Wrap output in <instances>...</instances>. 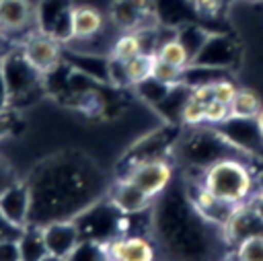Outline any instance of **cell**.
I'll list each match as a JSON object with an SVG mask.
<instances>
[{
  "label": "cell",
  "mask_w": 263,
  "mask_h": 261,
  "mask_svg": "<svg viewBox=\"0 0 263 261\" xmlns=\"http://www.w3.org/2000/svg\"><path fill=\"white\" fill-rule=\"evenodd\" d=\"M16 181H18V179H16L12 166L6 162L4 156H0V193H2L4 189H8L12 183H16Z\"/></svg>",
  "instance_id": "cell-32"
},
{
  "label": "cell",
  "mask_w": 263,
  "mask_h": 261,
  "mask_svg": "<svg viewBox=\"0 0 263 261\" xmlns=\"http://www.w3.org/2000/svg\"><path fill=\"white\" fill-rule=\"evenodd\" d=\"M255 121H257V127H259V132L263 134V109L257 113V117H255Z\"/></svg>",
  "instance_id": "cell-37"
},
{
  "label": "cell",
  "mask_w": 263,
  "mask_h": 261,
  "mask_svg": "<svg viewBox=\"0 0 263 261\" xmlns=\"http://www.w3.org/2000/svg\"><path fill=\"white\" fill-rule=\"evenodd\" d=\"M156 261H158V259H156ZM162 261H166V259H162Z\"/></svg>",
  "instance_id": "cell-42"
},
{
  "label": "cell",
  "mask_w": 263,
  "mask_h": 261,
  "mask_svg": "<svg viewBox=\"0 0 263 261\" xmlns=\"http://www.w3.org/2000/svg\"><path fill=\"white\" fill-rule=\"evenodd\" d=\"M201 183L228 203H245L255 193V179L247 162L240 158H222L205 169Z\"/></svg>",
  "instance_id": "cell-3"
},
{
  "label": "cell",
  "mask_w": 263,
  "mask_h": 261,
  "mask_svg": "<svg viewBox=\"0 0 263 261\" xmlns=\"http://www.w3.org/2000/svg\"><path fill=\"white\" fill-rule=\"evenodd\" d=\"M66 261H113V259H111V251H109L107 240L80 238V243L66 257Z\"/></svg>",
  "instance_id": "cell-19"
},
{
  "label": "cell",
  "mask_w": 263,
  "mask_h": 261,
  "mask_svg": "<svg viewBox=\"0 0 263 261\" xmlns=\"http://www.w3.org/2000/svg\"><path fill=\"white\" fill-rule=\"evenodd\" d=\"M10 105V95H8V86H6V78L2 72V62H0V115L8 109Z\"/></svg>",
  "instance_id": "cell-33"
},
{
  "label": "cell",
  "mask_w": 263,
  "mask_h": 261,
  "mask_svg": "<svg viewBox=\"0 0 263 261\" xmlns=\"http://www.w3.org/2000/svg\"><path fill=\"white\" fill-rule=\"evenodd\" d=\"M12 47H14V45H12V43H10V41H8V39H6V37L0 33V62L4 60V55H6V53L12 49Z\"/></svg>",
  "instance_id": "cell-36"
},
{
  "label": "cell",
  "mask_w": 263,
  "mask_h": 261,
  "mask_svg": "<svg viewBox=\"0 0 263 261\" xmlns=\"http://www.w3.org/2000/svg\"><path fill=\"white\" fill-rule=\"evenodd\" d=\"M245 2H261V0H245Z\"/></svg>",
  "instance_id": "cell-39"
},
{
  "label": "cell",
  "mask_w": 263,
  "mask_h": 261,
  "mask_svg": "<svg viewBox=\"0 0 263 261\" xmlns=\"http://www.w3.org/2000/svg\"><path fill=\"white\" fill-rule=\"evenodd\" d=\"M249 206L253 208V212L259 216V220L263 222V187H259L251 197H249Z\"/></svg>",
  "instance_id": "cell-34"
},
{
  "label": "cell",
  "mask_w": 263,
  "mask_h": 261,
  "mask_svg": "<svg viewBox=\"0 0 263 261\" xmlns=\"http://www.w3.org/2000/svg\"><path fill=\"white\" fill-rule=\"evenodd\" d=\"M181 121L189 127H199L205 123V103L195 99V97H187L183 109H181Z\"/></svg>",
  "instance_id": "cell-25"
},
{
  "label": "cell",
  "mask_w": 263,
  "mask_h": 261,
  "mask_svg": "<svg viewBox=\"0 0 263 261\" xmlns=\"http://www.w3.org/2000/svg\"><path fill=\"white\" fill-rule=\"evenodd\" d=\"M177 37H179L181 43L187 47V51H189V55H191V62H193V58L199 53V49H201L203 43L208 41L210 33L203 31V29H199V27H185L183 31L177 33Z\"/></svg>",
  "instance_id": "cell-26"
},
{
  "label": "cell",
  "mask_w": 263,
  "mask_h": 261,
  "mask_svg": "<svg viewBox=\"0 0 263 261\" xmlns=\"http://www.w3.org/2000/svg\"><path fill=\"white\" fill-rule=\"evenodd\" d=\"M236 152L242 154L236 146H232L218 127H201L193 134L185 136L177 148V154L185 160L189 169H197L201 175L208 166L222 158H236Z\"/></svg>",
  "instance_id": "cell-4"
},
{
  "label": "cell",
  "mask_w": 263,
  "mask_h": 261,
  "mask_svg": "<svg viewBox=\"0 0 263 261\" xmlns=\"http://www.w3.org/2000/svg\"><path fill=\"white\" fill-rule=\"evenodd\" d=\"M2 72L6 78L8 95H10V105L21 103L23 99H31L37 90H41L43 84V74L37 72L29 60L25 58L21 45H14L2 60Z\"/></svg>",
  "instance_id": "cell-5"
},
{
  "label": "cell",
  "mask_w": 263,
  "mask_h": 261,
  "mask_svg": "<svg viewBox=\"0 0 263 261\" xmlns=\"http://www.w3.org/2000/svg\"><path fill=\"white\" fill-rule=\"evenodd\" d=\"M238 58L236 45L226 37V35H212L208 37V41L203 43V47L199 49V53L193 58L191 64L197 66H208V68H216V70H226L232 68L234 62Z\"/></svg>",
  "instance_id": "cell-14"
},
{
  "label": "cell",
  "mask_w": 263,
  "mask_h": 261,
  "mask_svg": "<svg viewBox=\"0 0 263 261\" xmlns=\"http://www.w3.org/2000/svg\"><path fill=\"white\" fill-rule=\"evenodd\" d=\"M261 187H263V179H261Z\"/></svg>",
  "instance_id": "cell-41"
},
{
  "label": "cell",
  "mask_w": 263,
  "mask_h": 261,
  "mask_svg": "<svg viewBox=\"0 0 263 261\" xmlns=\"http://www.w3.org/2000/svg\"><path fill=\"white\" fill-rule=\"evenodd\" d=\"M0 214L14 228H23V226L29 224V218H31V189H29L27 181H16L0 193Z\"/></svg>",
  "instance_id": "cell-12"
},
{
  "label": "cell",
  "mask_w": 263,
  "mask_h": 261,
  "mask_svg": "<svg viewBox=\"0 0 263 261\" xmlns=\"http://www.w3.org/2000/svg\"><path fill=\"white\" fill-rule=\"evenodd\" d=\"M109 199L113 201V206L127 216H138L144 214L146 210L152 208L154 199L150 195H146L138 185H134L129 179H121L119 183H115L109 189Z\"/></svg>",
  "instance_id": "cell-16"
},
{
  "label": "cell",
  "mask_w": 263,
  "mask_h": 261,
  "mask_svg": "<svg viewBox=\"0 0 263 261\" xmlns=\"http://www.w3.org/2000/svg\"><path fill=\"white\" fill-rule=\"evenodd\" d=\"M216 127L242 154H263V134L259 132L255 119L230 117Z\"/></svg>",
  "instance_id": "cell-11"
},
{
  "label": "cell",
  "mask_w": 263,
  "mask_h": 261,
  "mask_svg": "<svg viewBox=\"0 0 263 261\" xmlns=\"http://www.w3.org/2000/svg\"><path fill=\"white\" fill-rule=\"evenodd\" d=\"M193 8L197 14L208 16V18H216L220 16L222 8H224V0H191Z\"/></svg>",
  "instance_id": "cell-31"
},
{
  "label": "cell",
  "mask_w": 263,
  "mask_h": 261,
  "mask_svg": "<svg viewBox=\"0 0 263 261\" xmlns=\"http://www.w3.org/2000/svg\"><path fill=\"white\" fill-rule=\"evenodd\" d=\"M33 31H37V8L29 0H0V33L12 45H21Z\"/></svg>",
  "instance_id": "cell-6"
},
{
  "label": "cell",
  "mask_w": 263,
  "mask_h": 261,
  "mask_svg": "<svg viewBox=\"0 0 263 261\" xmlns=\"http://www.w3.org/2000/svg\"><path fill=\"white\" fill-rule=\"evenodd\" d=\"M152 230L166 261H218V247L226 238L222 226L212 224L189 193L168 187L158 203H152ZM228 240V238H226Z\"/></svg>",
  "instance_id": "cell-2"
},
{
  "label": "cell",
  "mask_w": 263,
  "mask_h": 261,
  "mask_svg": "<svg viewBox=\"0 0 263 261\" xmlns=\"http://www.w3.org/2000/svg\"><path fill=\"white\" fill-rule=\"evenodd\" d=\"M72 8L74 4L70 0H41L37 8V29L55 37L60 43H68Z\"/></svg>",
  "instance_id": "cell-9"
},
{
  "label": "cell",
  "mask_w": 263,
  "mask_h": 261,
  "mask_svg": "<svg viewBox=\"0 0 263 261\" xmlns=\"http://www.w3.org/2000/svg\"><path fill=\"white\" fill-rule=\"evenodd\" d=\"M142 43H140V37L136 31H121L115 41L111 43V49H109V55L119 60V62H129L132 58H136L138 53H142Z\"/></svg>",
  "instance_id": "cell-21"
},
{
  "label": "cell",
  "mask_w": 263,
  "mask_h": 261,
  "mask_svg": "<svg viewBox=\"0 0 263 261\" xmlns=\"http://www.w3.org/2000/svg\"><path fill=\"white\" fill-rule=\"evenodd\" d=\"M109 251L113 261H156L158 251L144 234H121L109 240Z\"/></svg>",
  "instance_id": "cell-13"
},
{
  "label": "cell",
  "mask_w": 263,
  "mask_h": 261,
  "mask_svg": "<svg viewBox=\"0 0 263 261\" xmlns=\"http://www.w3.org/2000/svg\"><path fill=\"white\" fill-rule=\"evenodd\" d=\"M212 88H214V99H218V101H222V103H226V105H230L232 103V99L236 97V84L230 80V78H218L214 84H212Z\"/></svg>",
  "instance_id": "cell-29"
},
{
  "label": "cell",
  "mask_w": 263,
  "mask_h": 261,
  "mask_svg": "<svg viewBox=\"0 0 263 261\" xmlns=\"http://www.w3.org/2000/svg\"><path fill=\"white\" fill-rule=\"evenodd\" d=\"M261 109H263V105H261V99L257 92H253L251 88H238L236 97L230 103V117L255 119Z\"/></svg>",
  "instance_id": "cell-20"
},
{
  "label": "cell",
  "mask_w": 263,
  "mask_h": 261,
  "mask_svg": "<svg viewBox=\"0 0 263 261\" xmlns=\"http://www.w3.org/2000/svg\"><path fill=\"white\" fill-rule=\"evenodd\" d=\"M16 236H4V238H0V261H23L21 259V249H18V238Z\"/></svg>",
  "instance_id": "cell-30"
},
{
  "label": "cell",
  "mask_w": 263,
  "mask_h": 261,
  "mask_svg": "<svg viewBox=\"0 0 263 261\" xmlns=\"http://www.w3.org/2000/svg\"><path fill=\"white\" fill-rule=\"evenodd\" d=\"M62 45L55 37L43 33V31H33L23 43L21 49L25 53V58L29 60V64L41 72L43 76H47L49 72H53L60 62H62Z\"/></svg>",
  "instance_id": "cell-8"
},
{
  "label": "cell",
  "mask_w": 263,
  "mask_h": 261,
  "mask_svg": "<svg viewBox=\"0 0 263 261\" xmlns=\"http://www.w3.org/2000/svg\"><path fill=\"white\" fill-rule=\"evenodd\" d=\"M156 58H160L162 62H168V64H173V66H177V68H183V70L191 64V55H189L187 47L181 43V39H179L177 35L168 37V39L156 49Z\"/></svg>",
  "instance_id": "cell-23"
},
{
  "label": "cell",
  "mask_w": 263,
  "mask_h": 261,
  "mask_svg": "<svg viewBox=\"0 0 263 261\" xmlns=\"http://www.w3.org/2000/svg\"><path fill=\"white\" fill-rule=\"evenodd\" d=\"M18 232H21V228L10 226V224L2 218V214H0V238H4V236H16Z\"/></svg>",
  "instance_id": "cell-35"
},
{
  "label": "cell",
  "mask_w": 263,
  "mask_h": 261,
  "mask_svg": "<svg viewBox=\"0 0 263 261\" xmlns=\"http://www.w3.org/2000/svg\"><path fill=\"white\" fill-rule=\"evenodd\" d=\"M16 238H18V249H21V259L23 261H45L49 257L41 226L27 224V226L21 228Z\"/></svg>",
  "instance_id": "cell-18"
},
{
  "label": "cell",
  "mask_w": 263,
  "mask_h": 261,
  "mask_svg": "<svg viewBox=\"0 0 263 261\" xmlns=\"http://www.w3.org/2000/svg\"><path fill=\"white\" fill-rule=\"evenodd\" d=\"M234 261H263V234L242 238L234 247Z\"/></svg>",
  "instance_id": "cell-24"
},
{
  "label": "cell",
  "mask_w": 263,
  "mask_h": 261,
  "mask_svg": "<svg viewBox=\"0 0 263 261\" xmlns=\"http://www.w3.org/2000/svg\"><path fill=\"white\" fill-rule=\"evenodd\" d=\"M152 78H156V80L162 82V84L175 86V84H181V82H183V68H177V66H173V64L162 62L160 58H156Z\"/></svg>",
  "instance_id": "cell-27"
},
{
  "label": "cell",
  "mask_w": 263,
  "mask_h": 261,
  "mask_svg": "<svg viewBox=\"0 0 263 261\" xmlns=\"http://www.w3.org/2000/svg\"><path fill=\"white\" fill-rule=\"evenodd\" d=\"M45 261H66V259H60V257H51V255H49Z\"/></svg>",
  "instance_id": "cell-38"
},
{
  "label": "cell",
  "mask_w": 263,
  "mask_h": 261,
  "mask_svg": "<svg viewBox=\"0 0 263 261\" xmlns=\"http://www.w3.org/2000/svg\"><path fill=\"white\" fill-rule=\"evenodd\" d=\"M226 119H230V105H226L218 99H212L205 103V123L220 125Z\"/></svg>",
  "instance_id": "cell-28"
},
{
  "label": "cell",
  "mask_w": 263,
  "mask_h": 261,
  "mask_svg": "<svg viewBox=\"0 0 263 261\" xmlns=\"http://www.w3.org/2000/svg\"><path fill=\"white\" fill-rule=\"evenodd\" d=\"M154 62H156V53H138L136 58H132L129 62H125V76H127V84H140L148 78H152L154 72Z\"/></svg>",
  "instance_id": "cell-22"
},
{
  "label": "cell",
  "mask_w": 263,
  "mask_h": 261,
  "mask_svg": "<svg viewBox=\"0 0 263 261\" xmlns=\"http://www.w3.org/2000/svg\"><path fill=\"white\" fill-rule=\"evenodd\" d=\"M173 175H175L173 164L164 156H158V158H148V160L134 162V166L129 169V173L123 179H129L146 195L156 199L171 187Z\"/></svg>",
  "instance_id": "cell-7"
},
{
  "label": "cell",
  "mask_w": 263,
  "mask_h": 261,
  "mask_svg": "<svg viewBox=\"0 0 263 261\" xmlns=\"http://www.w3.org/2000/svg\"><path fill=\"white\" fill-rule=\"evenodd\" d=\"M154 0H115L109 18L119 31H138L154 27Z\"/></svg>",
  "instance_id": "cell-10"
},
{
  "label": "cell",
  "mask_w": 263,
  "mask_h": 261,
  "mask_svg": "<svg viewBox=\"0 0 263 261\" xmlns=\"http://www.w3.org/2000/svg\"><path fill=\"white\" fill-rule=\"evenodd\" d=\"M105 27V16L86 4H78L72 8V25H70V41H88L95 39Z\"/></svg>",
  "instance_id": "cell-17"
},
{
  "label": "cell",
  "mask_w": 263,
  "mask_h": 261,
  "mask_svg": "<svg viewBox=\"0 0 263 261\" xmlns=\"http://www.w3.org/2000/svg\"><path fill=\"white\" fill-rule=\"evenodd\" d=\"M41 228H43V238L51 257L66 259L74 251V247L80 243V232L74 220H55Z\"/></svg>",
  "instance_id": "cell-15"
},
{
  "label": "cell",
  "mask_w": 263,
  "mask_h": 261,
  "mask_svg": "<svg viewBox=\"0 0 263 261\" xmlns=\"http://www.w3.org/2000/svg\"><path fill=\"white\" fill-rule=\"evenodd\" d=\"M218 261H226V259H218Z\"/></svg>",
  "instance_id": "cell-40"
},
{
  "label": "cell",
  "mask_w": 263,
  "mask_h": 261,
  "mask_svg": "<svg viewBox=\"0 0 263 261\" xmlns=\"http://www.w3.org/2000/svg\"><path fill=\"white\" fill-rule=\"evenodd\" d=\"M27 183L31 189L29 224L37 226L74 220L109 193L103 173L80 154H60L43 160Z\"/></svg>",
  "instance_id": "cell-1"
}]
</instances>
